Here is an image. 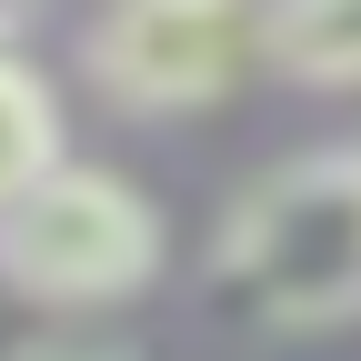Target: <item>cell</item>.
Listing matches in <instances>:
<instances>
[{
    "mask_svg": "<svg viewBox=\"0 0 361 361\" xmlns=\"http://www.w3.org/2000/svg\"><path fill=\"white\" fill-rule=\"evenodd\" d=\"M161 201L101 161H51L0 201V291L30 311H111L161 281Z\"/></svg>",
    "mask_w": 361,
    "mask_h": 361,
    "instance_id": "7a4b0ae2",
    "label": "cell"
},
{
    "mask_svg": "<svg viewBox=\"0 0 361 361\" xmlns=\"http://www.w3.org/2000/svg\"><path fill=\"white\" fill-rule=\"evenodd\" d=\"M241 71H261V20L221 11V0H121V11L80 20V80L141 121L231 101Z\"/></svg>",
    "mask_w": 361,
    "mask_h": 361,
    "instance_id": "3957f363",
    "label": "cell"
},
{
    "mask_svg": "<svg viewBox=\"0 0 361 361\" xmlns=\"http://www.w3.org/2000/svg\"><path fill=\"white\" fill-rule=\"evenodd\" d=\"M0 361H130V351H121V341H90V331H40V341L0 351Z\"/></svg>",
    "mask_w": 361,
    "mask_h": 361,
    "instance_id": "8992f818",
    "label": "cell"
},
{
    "mask_svg": "<svg viewBox=\"0 0 361 361\" xmlns=\"http://www.w3.org/2000/svg\"><path fill=\"white\" fill-rule=\"evenodd\" d=\"M261 71H281L301 90H361V0L261 11Z\"/></svg>",
    "mask_w": 361,
    "mask_h": 361,
    "instance_id": "277c9868",
    "label": "cell"
},
{
    "mask_svg": "<svg viewBox=\"0 0 361 361\" xmlns=\"http://www.w3.org/2000/svg\"><path fill=\"white\" fill-rule=\"evenodd\" d=\"M211 301L251 331H331L361 311V141L251 171L211 221Z\"/></svg>",
    "mask_w": 361,
    "mask_h": 361,
    "instance_id": "6da1fadb",
    "label": "cell"
},
{
    "mask_svg": "<svg viewBox=\"0 0 361 361\" xmlns=\"http://www.w3.org/2000/svg\"><path fill=\"white\" fill-rule=\"evenodd\" d=\"M0 51H20V20H11V11H0Z\"/></svg>",
    "mask_w": 361,
    "mask_h": 361,
    "instance_id": "52a82bcc",
    "label": "cell"
},
{
    "mask_svg": "<svg viewBox=\"0 0 361 361\" xmlns=\"http://www.w3.org/2000/svg\"><path fill=\"white\" fill-rule=\"evenodd\" d=\"M51 161H71L61 151V101H51V80H40L20 51H0V201L30 191Z\"/></svg>",
    "mask_w": 361,
    "mask_h": 361,
    "instance_id": "5b68a950",
    "label": "cell"
}]
</instances>
